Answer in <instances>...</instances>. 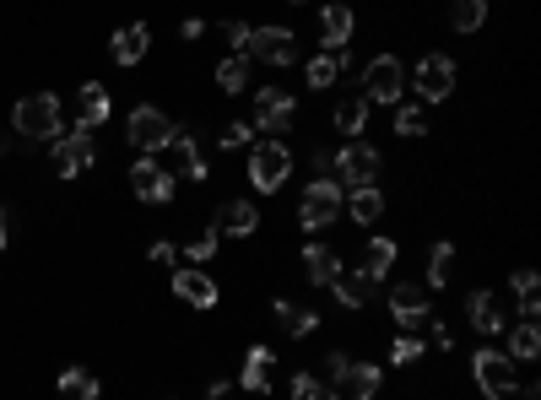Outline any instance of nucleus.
Returning a JSON list of instances; mask_svg holds the SVG:
<instances>
[{
	"label": "nucleus",
	"instance_id": "c85d7f7f",
	"mask_svg": "<svg viewBox=\"0 0 541 400\" xmlns=\"http://www.w3.org/2000/svg\"><path fill=\"white\" fill-rule=\"evenodd\" d=\"M450 276H455V244H450V238H439L433 255H428V292L450 287Z\"/></svg>",
	"mask_w": 541,
	"mask_h": 400
},
{
	"label": "nucleus",
	"instance_id": "f257e3e1",
	"mask_svg": "<svg viewBox=\"0 0 541 400\" xmlns=\"http://www.w3.org/2000/svg\"><path fill=\"white\" fill-rule=\"evenodd\" d=\"M11 130H17V136H28V141H55L60 130H65L60 98H55V92H33V98H22L17 114H11Z\"/></svg>",
	"mask_w": 541,
	"mask_h": 400
},
{
	"label": "nucleus",
	"instance_id": "4c0bfd02",
	"mask_svg": "<svg viewBox=\"0 0 541 400\" xmlns=\"http://www.w3.org/2000/svg\"><path fill=\"white\" fill-rule=\"evenodd\" d=\"M217 238H222L217 228H206L201 238H195V244H184V255H190V265H206L211 255H217Z\"/></svg>",
	"mask_w": 541,
	"mask_h": 400
},
{
	"label": "nucleus",
	"instance_id": "09e8293b",
	"mask_svg": "<svg viewBox=\"0 0 541 400\" xmlns=\"http://www.w3.org/2000/svg\"><path fill=\"white\" fill-rule=\"evenodd\" d=\"M6 244H11V217L0 211V249H6Z\"/></svg>",
	"mask_w": 541,
	"mask_h": 400
},
{
	"label": "nucleus",
	"instance_id": "423d86ee",
	"mask_svg": "<svg viewBox=\"0 0 541 400\" xmlns=\"http://www.w3.org/2000/svg\"><path fill=\"white\" fill-rule=\"evenodd\" d=\"M98 163V141H92V130H60L55 136V157H49V168L60 173V179H76V173H87Z\"/></svg>",
	"mask_w": 541,
	"mask_h": 400
},
{
	"label": "nucleus",
	"instance_id": "7ed1b4c3",
	"mask_svg": "<svg viewBox=\"0 0 541 400\" xmlns=\"http://www.w3.org/2000/svg\"><path fill=\"white\" fill-rule=\"evenodd\" d=\"M298 119V98L287 87H260L255 92V114H249V125L260 130V136H282V130H293Z\"/></svg>",
	"mask_w": 541,
	"mask_h": 400
},
{
	"label": "nucleus",
	"instance_id": "a19ab883",
	"mask_svg": "<svg viewBox=\"0 0 541 400\" xmlns=\"http://www.w3.org/2000/svg\"><path fill=\"white\" fill-rule=\"evenodd\" d=\"M249 33H255V28H249V22H222V38H228V49H233V55H244Z\"/></svg>",
	"mask_w": 541,
	"mask_h": 400
},
{
	"label": "nucleus",
	"instance_id": "58836bf2",
	"mask_svg": "<svg viewBox=\"0 0 541 400\" xmlns=\"http://www.w3.org/2000/svg\"><path fill=\"white\" fill-rule=\"evenodd\" d=\"M347 368H352V357H347V352H325V384H331V390H341Z\"/></svg>",
	"mask_w": 541,
	"mask_h": 400
},
{
	"label": "nucleus",
	"instance_id": "9b49d317",
	"mask_svg": "<svg viewBox=\"0 0 541 400\" xmlns=\"http://www.w3.org/2000/svg\"><path fill=\"white\" fill-rule=\"evenodd\" d=\"M130 195L147 200V206H168V200H174V173L157 163V157H136V168H130Z\"/></svg>",
	"mask_w": 541,
	"mask_h": 400
},
{
	"label": "nucleus",
	"instance_id": "f8f14e48",
	"mask_svg": "<svg viewBox=\"0 0 541 400\" xmlns=\"http://www.w3.org/2000/svg\"><path fill=\"white\" fill-rule=\"evenodd\" d=\"M244 60H260V65H293L298 60V38L293 28H255L244 44Z\"/></svg>",
	"mask_w": 541,
	"mask_h": 400
},
{
	"label": "nucleus",
	"instance_id": "ddd939ff",
	"mask_svg": "<svg viewBox=\"0 0 541 400\" xmlns=\"http://www.w3.org/2000/svg\"><path fill=\"white\" fill-rule=\"evenodd\" d=\"M412 82H417V92H422L428 103H444V98L455 92V60L433 49V55H422V60H417Z\"/></svg>",
	"mask_w": 541,
	"mask_h": 400
},
{
	"label": "nucleus",
	"instance_id": "f03ea898",
	"mask_svg": "<svg viewBox=\"0 0 541 400\" xmlns=\"http://www.w3.org/2000/svg\"><path fill=\"white\" fill-rule=\"evenodd\" d=\"M287 173H293V152H287L282 136H266L249 146V184H255L260 195H276L287 184Z\"/></svg>",
	"mask_w": 541,
	"mask_h": 400
},
{
	"label": "nucleus",
	"instance_id": "72a5a7b5",
	"mask_svg": "<svg viewBox=\"0 0 541 400\" xmlns=\"http://www.w3.org/2000/svg\"><path fill=\"white\" fill-rule=\"evenodd\" d=\"M217 87H222V92H244V87H249V60H244V55H228V60H222V65H217Z\"/></svg>",
	"mask_w": 541,
	"mask_h": 400
},
{
	"label": "nucleus",
	"instance_id": "f704fd0d",
	"mask_svg": "<svg viewBox=\"0 0 541 400\" xmlns=\"http://www.w3.org/2000/svg\"><path fill=\"white\" fill-rule=\"evenodd\" d=\"M293 400H336V390L314 373H293Z\"/></svg>",
	"mask_w": 541,
	"mask_h": 400
},
{
	"label": "nucleus",
	"instance_id": "473e14b6",
	"mask_svg": "<svg viewBox=\"0 0 541 400\" xmlns=\"http://www.w3.org/2000/svg\"><path fill=\"white\" fill-rule=\"evenodd\" d=\"M536 352H541V330L531 325V319H520L514 336H509V357H514V363H531Z\"/></svg>",
	"mask_w": 541,
	"mask_h": 400
},
{
	"label": "nucleus",
	"instance_id": "b1692460",
	"mask_svg": "<svg viewBox=\"0 0 541 400\" xmlns=\"http://www.w3.org/2000/svg\"><path fill=\"white\" fill-rule=\"evenodd\" d=\"M347 71H352V55H347V49H336V55L325 49V55H314V60H309V87H314V92H325L331 82H341Z\"/></svg>",
	"mask_w": 541,
	"mask_h": 400
},
{
	"label": "nucleus",
	"instance_id": "5701e85b",
	"mask_svg": "<svg viewBox=\"0 0 541 400\" xmlns=\"http://www.w3.org/2000/svg\"><path fill=\"white\" fill-rule=\"evenodd\" d=\"M466 314H471V330H477V336H498V330H504V314H498V298L487 287H477L466 298Z\"/></svg>",
	"mask_w": 541,
	"mask_h": 400
},
{
	"label": "nucleus",
	"instance_id": "39448f33",
	"mask_svg": "<svg viewBox=\"0 0 541 400\" xmlns=\"http://www.w3.org/2000/svg\"><path fill=\"white\" fill-rule=\"evenodd\" d=\"M336 184H347V190H363V184H379V163H385V157H379V146L374 141H352V146H336Z\"/></svg>",
	"mask_w": 541,
	"mask_h": 400
},
{
	"label": "nucleus",
	"instance_id": "a211bd4d",
	"mask_svg": "<svg viewBox=\"0 0 541 400\" xmlns=\"http://www.w3.org/2000/svg\"><path fill=\"white\" fill-rule=\"evenodd\" d=\"M174 292L190 303V309H211V303H217V282L206 276V265H184L174 276Z\"/></svg>",
	"mask_w": 541,
	"mask_h": 400
},
{
	"label": "nucleus",
	"instance_id": "e433bc0d",
	"mask_svg": "<svg viewBox=\"0 0 541 400\" xmlns=\"http://www.w3.org/2000/svg\"><path fill=\"white\" fill-rule=\"evenodd\" d=\"M428 130V114H422V103H412V109L395 114V136H422Z\"/></svg>",
	"mask_w": 541,
	"mask_h": 400
},
{
	"label": "nucleus",
	"instance_id": "6ab92c4d",
	"mask_svg": "<svg viewBox=\"0 0 541 400\" xmlns=\"http://www.w3.org/2000/svg\"><path fill=\"white\" fill-rule=\"evenodd\" d=\"M217 233H233V238H249L260 228V211H255V200H222V211H217V222H211Z\"/></svg>",
	"mask_w": 541,
	"mask_h": 400
},
{
	"label": "nucleus",
	"instance_id": "20e7f679",
	"mask_svg": "<svg viewBox=\"0 0 541 400\" xmlns=\"http://www.w3.org/2000/svg\"><path fill=\"white\" fill-rule=\"evenodd\" d=\"M174 114H163L157 109V103H141L136 114L125 119V136H130V146H136V152H163L168 141H174Z\"/></svg>",
	"mask_w": 541,
	"mask_h": 400
},
{
	"label": "nucleus",
	"instance_id": "37998d69",
	"mask_svg": "<svg viewBox=\"0 0 541 400\" xmlns=\"http://www.w3.org/2000/svg\"><path fill=\"white\" fill-rule=\"evenodd\" d=\"M509 287L520 292V298H531V292H536L541 282H536V271H531V265H525V271H514V282H509Z\"/></svg>",
	"mask_w": 541,
	"mask_h": 400
},
{
	"label": "nucleus",
	"instance_id": "79ce46f5",
	"mask_svg": "<svg viewBox=\"0 0 541 400\" xmlns=\"http://www.w3.org/2000/svg\"><path fill=\"white\" fill-rule=\"evenodd\" d=\"M336 163H341V157L331 152V146H320V152H314V173H320V179H336Z\"/></svg>",
	"mask_w": 541,
	"mask_h": 400
},
{
	"label": "nucleus",
	"instance_id": "8fccbe9b",
	"mask_svg": "<svg viewBox=\"0 0 541 400\" xmlns=\"http://www.w3.org/2000/svg\"><path fill=\"white\" fill-rule=\"evenodd\" d=\"M11 152V136H0V157H6Z\"/></svg>",
	"mask_w": 541,
	"mask_h": 400
},
{
	"label": "nucleus",
	"instance_id": "de8ad7c7",
	"mask_svg": "<svg viewBox=\"0 0 541 400\" xmlns=\"http://www.w3.org/2000/svg\"><path fill=\"white\" fill-rule=\"evenodd\" d=\"M520 314L531 319V325H536V319H541V298H536V292H531V298H520Z\"/></svg>",
	"mask_w": 541,
	"mask_h": 400
},
{
	"label": "nucleus",
	"instance_id": "c9c22d12",
	"mask_svg": "<svg viewBox=\"0 0 541 400\" xmlns=\"http://www.w3.org/2000/svg\"><path fill=\"white\" fill-rule=\"evenodd\" d=\"M217 146H222V152H239V146H255V125H249V119H233V125H222Z\"/></svg>",
	"mask_w": 541,
	"mask_h": 400
},
{
	"label": "nucleus",
	"instance_id": "6e6552de",
	"mask_svg": "<svg viewBox=\"0 0 541 400\" xmlns=\"http://www.w3.org/2000/svg\"><path fill=\"white\" fill-rule=\"evenodd\" d=\"M471 373H477V390L487 400H509L514 384H520V368H514L509 352H477L471 357Z\"/></svg>",
	"mask_w": 541,
	"mask_h": 400
},
{
	"label": "nucleus",
	"instance_id": "cd10ccee",
	"mask_svg": "<svg viewBox=\"0 0 541 400\" xmlns=\"http://www.w3.org/2000/svg\"><path fill=\"white\" fill-rule=\"evenodd\" d=\"M379 379H385V373H379V363H352L347 379H341V390H347L352 400H374V395H379Z\"/></svg>",
	"mask_w": 541,
	"mask_h": 400
},
{
	"label": "nucleus",
	"instance_id": "2eb2a0df",
	"mask_svg": "<svg viewBox=\"0 0 541 400\" xmlns=\"http://www.w3.org/2000/svg\"><path fill=\"white\" fill-rule=\"evenodd\" d=\"M331 292H336L341 309H368V303H374V292H379V282L368 271H347V265H341V276L331 282Z\"/></svg>",
	"mask_w": 541,
	"mask_h": 400
},
{
	"label": "nucleus",
	"instance_id": "0eeeda50",
	"mask_svg": "<svg viewBox=\"0 0 541 400\" xmlns=\"http://www.w3.org/2000/svg\"><path fill=\"white\" fill-rule=\"evenodd\" d=\"M341 184L336 179H314L309 190H303L298 200V228H309V233H320V228H331L336 222V211H341Z\"/></svg>",
	"mask_w": 541,
	"mask_h": 400
},
{
	"label": "nucleus",
	"instance_id": "c756f323",
	"mask_svg": "<svg viewBox=\"0 0 541 400\" xmlns=\"http://www.w3.org/2000/svg\"><path fill=\"white\" fill-rule=\"evenodd\" d=\"M450 28L455 33H482L487 28V0H450Z\"/></svg>",
	"mask_w": 541,
	"mask_h": 400
},
{
	"label": "nucleus",
	"instance_id": "412c9836",
	"mask_svg": "<svg viewBox=\"0 0 541 400\" xmlns=\"http://www.w3.org/2000/svg\"><path fill=\"white\" fill-rule=\"evenodd\" d=\"M303 276H309L314 287H331L341 276V255L331 244H303Z\"/></svg>",
	"mask_w": 541,
	"mask_h": 400
},
{
	"label": "nucleus",
	"instance_id": "393cba45",
	"mask_svg": "<svg viewBox=\"0 0 541 400\" xmlns=\"http://www.w3.org/2000/svg\"><path fill=\"white\" fill-rule=\"evenodd\" d=\"M368 109H374L368 98H341L336 109H331V125H336V136H352V141H358L363 130H368Z\"/></svg>",
	"mask_w": 541,
	"mask_h": 400
},
{
	"label": "nucleus",
	"instance_id": "7c9ffc66",
	"mask_svg": "<svg viewBox=\"0 0 541 400\" xmlns=\"http://www.w3.org/2000/svg\"><path fill=\"white\" fill-rule=\"evenodd\" d=\"M395 255H401V249H395V238H368V249H363V265H358V271H368V276L379 282V276H385L390 265H395Z\"/></svg>",
	"mask_w": 541,
	"mask_h": 400
},
{
	"label": "nucleus",
	"instance_id": "a18cd8bd",
	"mask_svg": "<svg viewBox=\"0 0 541 400\" xmlns=\"http://www.w3.org/2000/svg\"><path fill=\"white\" fill-rule=\"evenodd\" d=\"M201 33H206V22H201V17H184V22H179V38H184V44H195Z\"/></svg>",
	"mask_w": 541,
	"mask_h": 400
},
{
	"label": "nucleus",
	"instance_id": "ea45409f",
	"mask_svg": "<svg viewBox=\"0 0 541 400\" xmlns=\"http://www.w3.org/2000/svg\"><path fill=\"white\" fill-rule=\"evenodd\" d=\"M417 357H422V341L417 336H395V346H390V363H417Z\"/></svg>",
	"mask_w": 541,
	"mask_h": 400
},
{
	"label": "nucleus",
	"instance_id": "bb28decb",
	"mask_svg": "<svg viewBox=\"0 0 541 400\" xmlns=\"http://www.w3.org/2000/svg\"><path fill=\"white\" fill-rule=\"evenodd\" d=\"M271 314H276V325H282L287 336H314V330H320V314H314V309H303V303L276 298V303H271Z\"/></svg>",
	"mask_w": 541,
	"mask_h": 400
},
{
	"label": "nucleus",
	"instance_id": "2f4dec72",
	"mask_svg": "<svg viewBox=\"0 0 541 400\" xmlns=\"http://www.w3.org/2000/svg\"><path fill=\"white\" fill-rule=\"evenodd\" d=\"M60 400H98V373L65 368V373H60Z\"/></svg>",
	"mask_w": 541,
	"mask_h": 400
},
{
	"label": "nucleus",
	"instance_id": "49530a36",
	"mask_svg": "<svg viewBox=\"0 0 541 400\" xmlns=\"http://www.w3.org/2000/svg\"><path fill=\"white\" fill-rule=\"evenodd\" d=\"M147 255H152L157 265H174V244H168V238H157V244L147 249Z\"/></svg>",
	"mask_w": 541,
	"mask_h": 400
},
{
	"label": "nucleus",
	"instance_id": "aec40b11",
	"mask_svg": "<svg viewBox=\"0 0 541 400\" xmlns=\"http://www.w3.org/2000/svg\"><path fill=\"white\" fill-rule=\"evenodd\" d=\"M271 368H276V352L255 341V346L244 352V373H239V384H244V390H255V395H271Z\"/></svg>",
	"mask_w": 541,
	"mask_h": 400
},
{
	"label": "nucleus",
	"instance_id": "dca6fc26",
	"mask_svg": "<svg viewBox=\"0 0 541 400\" xmlns=\"http://www.w3.org/2000/svg\"><path fill=\"white\" fill-rule=\"evenodd\" d=\"M147 49H152L147 22H125V28L109 38V55H114V65H141V60H147Z\"/></svg>",
	"mask_w": 541,
	"mask_h": 400
},
{
	"label": "nucleus",
	"instance_id": "1a4fd4ad",
	"mask_svg": "<svg viewBox=\"0 0 541 400\" xmlns=\"http://www.w3.org/2000/svg\"><path fill=\"white\" fill-rule=\"evenodd\" d=\"M390 314H395V325H401V336H422V325L433 319L428 287H422V282H401V287L390 292Z\"/></svg>",
	"mask_w": 541,
	"mask_h": 400
},
{
	"label": "nucleus",
	"instance_id": "9d476101",
	"mask_svg": "<svg viewBox=\"0 0 541 400\" xmlns=\"http://www.w3.org/2000/svg\"><path fill=\"white\" fill-rule=\"evenodd\" d=\"M401 87H406V65L395 55L368 60V71H363V98L368 103H395V98H401Z\"/></svg>",
	"mask_w": 541,
	"mask_h": 400
},
{
	"label": "nucleus",
	"instance_id": "c03bdc74",
	"mask_svg": "<svg viewBox=\"0 0 541 400\" xmlns=\"http://www.w3.org/2000/svg\"><path fill=\"white\" fill-rule=\"evenodd\" d=\"M428 330H433V346H439V352H450V346H455V336H450L444 319H428Z\"/></svg>",
	"mask_w": 541,
	"mask_h": 400
},
{
	"label": "nucleus",
	"instance_id": "a878e982",
	"mask_svg": "<svg viewBox=\"0 0 541 400\" xmlns=\"http://www.w3.org/2000/svg\"><path fill=\"white\" fill-rule=\"evenodd\" d=\"M341 206L352 211V222H363V228H374V222L385 217V206H390V200L379 195V184H363V190H352L347 200H341Z\"/></svg>",
	"mask_w": 541,
	"mask_h": 400
},
{
	"label": "nucleus",
	"instance_id": "f3484780",
	"mask_svg": "<svg viewBox=\"0 0 541 400\" xmlns=\"http://www.w3.org/2000/svg\"><path fill=\"white\" fill-rule=\"evenodd\" d=\"M358 33V17H352V6H341V0H331V6H320V38L325 49H347V38Z\"/></svg>",
	"mask_w": 541,
	"mask_h": 400
},
{
	"label": "nucleus",
	"instance_id": "4468645a",
	"mask_svg": "<svg viewBox=\"0 0 541 400\" xmlns=\"http://www.w3.org/2000/svg\"><path fill=\"white\" fill-rule=\"evenodd\" d=\"M168 152V163H174V173H184V179H195V184H206V157H201V141H195V130H174V141L163 146Z\"/></svg>",
	"mask_w": 541,
	"mask_h": 400
},
{
	"label": "nucleus",
	"instance_id": "4be33fe9",
	"mask_svg": "<svg viewBox=\"0 0 541 400\" xmlns=\"http://www.w3.org/2000/svg\"><path fill=\"white\" fill-rule=\"evenodd\" d=\"M103 119H109V87H103V82H82V92H76V125L98 130Z\"/></svg>",
	"mask_w": 541,
	"mask_h": 400
}]
</instances>
